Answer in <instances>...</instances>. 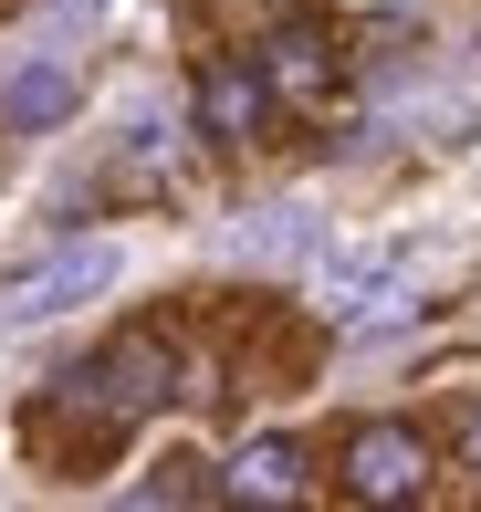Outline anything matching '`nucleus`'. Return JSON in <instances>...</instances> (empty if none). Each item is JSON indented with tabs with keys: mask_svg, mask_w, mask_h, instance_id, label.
<instances>
[{
	"mask_svg": "<svg viewBox=\"0 0 481 512\" xmlns=\"http://www.w3.org/2000/svg\"><path fill=\"white\" fill-rule=\"evenodd\" d=\"M262 105H272V74H251V63H210V74H199V126H210L220 147H241V136L262 126Z\"/></svg>",
	"mask_w": 481,
	"mask_h": 512,
	"instance_id": "nucleus-6",
	"label": "nucleus"
},
{
	"mask_svg": "<svg viewBox=\"0 0 481 512\" xmlns=\"http://www.w3.org/2000/svg\"><path fill=\"white\" fill-rule=\"evenodd\" d=\"M272 84H283V95H325V32H314V21H283V32H272V63H262Z\"/></svg>",
	"mask_w": 481,
	"mask_h": 512,
	"instance_id": "nucleus-8",
	"label": "nucleus"
},
{
	"mask_svg": "<svg viewBox=\"0 0 481 512\" xmlns=\"http://www.w3.org/2000/svg\"><path fill=\"white\" fill-rule=\"evenodd\" d=\"M220 492L231 502H304V450L293 439H251L231 471H220Z\"/></svg>",
	"mask_w": 481,
	"mask_h": 512,
	"instance_id": "nucleus-7",
	"label": "nucleus"
},
{
	"mask_svg": "<svg viewBox=\"0 0 481 512\" xmlns=\"http://www.w3.org/2000/svg\"><path fill=\"white\" fill-rule=\"evenodd\" d=\"M74 115V63H21L11 84H0V136H42V126H63Z\"/></svg>",
	"mask_w": 481,
	"mask_h": 512,
	"instance_id": "nucleus-5",
	"label": "nucleus"
},
{
	"mask_svg": "<svg viewBox=\"0 0 481 512\" xmlns=\"http://www.w3.org/2000/svg\"><path fill=\"white\" fill-rule=\"evenodd\" d=\"M63 11H95V0H63Z\"/></svg>",
	"mask_w": 481,
	"mask_h": 512,
	"instance_id": "nucleus-10",
	"label": "nucleus"
},
{
	"mask_svg": "<svg viewBox=\"0 0 481 512\" xmlns=\"http://www.w3.org/2000/svg\"><path fill=\"white\" fill-rule=\"evenodd\" d=\"M168 387H178V356H168V345H157V335H116L84 377H63V398H74L84 429H126V418H147Z\"/></svg>",
	"mask_w": 481,
	"mask_h": 512,
	"instance_id": "nucleus-1",
	"label": "nucleus"
},
{
	"mask_svg": "<svg viewBox=\"0 0 481 512\" xmlns=\"http://www.w3.org/2000/svg\"><path fill=\"white\" fill-rule=\"evenodd\" d=\"M304 241H314V220H304V209H262V220H251L231 251H241V262H293Z\"/></svg>",
	"mask_w": 481,
	"mask_h": 512,
	"instance_id": "nucleus-9",
	"label": "nucleus"
},
{
	"mask_svg": "<svg viewBox=\"0 0 481 512\" xmlns=\"http://www.w3.org/2000/svg\"><path fill=\"white\" fill-rule=\"evenodd\" d=\"M314 293H325L335 324H377V314H398V293H408V251H325V262H314Z\"/></svg>",
	"mask_w": 481,
	"mask_h": 512,
	"instance_id": "nucleus-3",
	"label": "nucleus"
},
{
	"mask_svg": "<svg viewBox=\"0 0 481 512\" xmlns=\"http://www.w3.org/2000/svg\"><path fill=\"white\" fill-rule=\"evenodd\" d=\"M419 481H429L419 429H398V418H366V429L346 439V492H356V502H408Z\"/></svg>",
	"mask_w": 481,
	"mask_h": 512,
	"instance_id": "nucleus-4",
	"label": "nucleus"
},
{
	"mask_svg": "<svg viewBox=\"0 0 481 512\" xmlns=\"http://www.w3.org/2000/svg\"><path fill=\"white\" fill-rule=\"evenodd\" d=\"M471 460H481V439H471Z\"/></svg>",
	"mask_w": 481,
	"mask_h": 512,
	"instance_id": "nucleus-11",
	"label": "nucleus"
},
{
	"mask_svg": "<svg viewBox=\"0 0 481 512\" xmlns=\"http://www.w3.org/2000/svg\"><path fill=\"white\" fill-rule=\"evenodd\" d=\"M105 283H116V241H63L53 262H32V272L0 283V324H53V314L95 304Z\"/></svg>",
	"mask_w": 481,
	"mask_h": 512,
	"instance_id": "nucleus-2",
	"label": "nucleus"
}]
</instances>
